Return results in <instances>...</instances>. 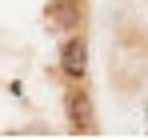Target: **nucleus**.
Masks as SVG:
<instances>
[{
    "mask_svg": "<svg viewBox=\"0 0 148 140\" xmlns=\"http://www.w3.org/2000/svg\"><path fill=\"white\" fill-rule=\"evenodd\" d=\"M64 116H68L76 136L96 132V108H92V96L84 92V88H68L64 92Z\"/></svg>",
    "mask_w": 148,
    "mask_h": 140,
    "instance_id": "f257e3e1",
    "label": "nucleus"
},
{
    "mask_svg": "<svg viewBox=\"0 0 148 140\" xmlns=\"http://www.w3.org/2000/svg\"><path fill=\"white\" fill-rule=\"evenodd\" d=\"M60 72L68 80H84V72H88V40L84 36H68L60 44Z\"/></svg>",
    "mask_w": 148,
    "mask_h": 140,
    "instance_id": "f03ea898",
    "label": "nucleus"
},
{
    "mask_svg": "<svg viewBox=\"0 0 148 140\" xmlns=\"http://www.w3.org/2000/svg\"><path fill=\"white\" fill-rule=\"evenodd\" d=\"M48 16H52L56 24H64V28H72V24H76V16H72V8H68V4H60V8H52Z\"/></svg>",
    "mask_w": 148,
    "mask_h": 140,
    "instance_id": "7ed1b4c3",
    "label": "nucleus"
}]
</instances>
